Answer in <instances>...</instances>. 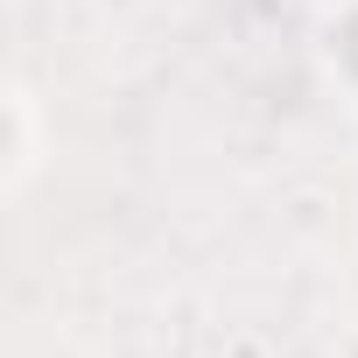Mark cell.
I'll list each match as a JSON object with an SVG mask.
<instances>
[{"mask_svg":"<svg viewBox=\"0 0 358 358\" xmlns=\"http://www.w3.org/2000/svg\"><path fill=\"white\" fill-rule=\"evenodd\" d=\"M316 64L344 106H358V0H330L316 22Z\"/></svg>","mask_w":358,"mask_h":358,"instance_id":"1","label":"cell"},{"mask_svg":"<svg viewBox=\"0 0 358 358\" xmlns=\"http://www.w3.org/2000/svg\"><path fill=\"white\" fill-rule=\"evenodd\" d=\"M36 99L29 85H8V190L22 197L29 190V176H36Z\"/></svg>","mask_w":358,"mask_h":358,"instance_id":"2","label":"cell"}]
</instances>
